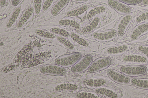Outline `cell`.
<instances>
[{"mask_svg": "<svg viewBox=\"0 0 148 98\" xmlns=\"http://www.w3.org/2000/svg\"><path fill=\"white\" fill-rule=\"evenodd\" d=\"M93 58L90 54H87L81 58L71 68V71L79 73L83 72L88 69L92 62Z\"/></svg>", "mask_w": 148, "mask_h": 98, "instance_id": "1", "label": "cell"}, {"mask_svg": "<svg viewBox=\"0 0 148 98\" xmlns=\"http://www.w3.org/2000/svg\"><path fill=\"white\" fill-rule=\"evenodd\" d=\"M111 59L108 57H102L96 59L92 62L88 68L89 72L95 73L108 68L111 64Z\"/></svg>", "mask_w": 148, "mask_h": 98, "instance_id": "2", "label": "cell"}, {"mask_svg": "<svg viewBox=\"0 0 148 98\" xmlns=\"http://www.w3.org/2000/svg\"><path fill=\"white\" fill-rule=\"evenodd\" d=\"M147 70L145 66L138 65H126L122 66L121 68L122 73L127 76H131L143 75L146 73Z\"/></svg>", "mask_w": 148, "mask_h": 98, "instance_id": "3", "label": "cell"}, {"mask_svg": "<svg viewBox=\"0 0 148 98\" xmlns=\"http://www.w3.org/2000/svg\"><path fill=\"white\" fill-rule=\"evenodd\" d=\"M117 34L116 30L108 29L104 31H98L93 34V36L97 41L104 42L113 39Z\"/></svg>", "mask_w": 148, "mask_h": 98, "instance_id": "4", "label": "cell"}, {"mask_svg": "<svg viewBox=\"0 0 148 98\" xmlns=\"http://www.w3.org/2000/svg\"><path fill=\"white\" fill-rule=\"evenodd\" d=\"M109 5L117 13L121 15H127L130 13L131 9L127 4L117 0H108Z\"/></svg>", "mask_w": 148, "mask_h": 98, "instance_id": "5", "label": "cell"}, {"mask_svg": "<svg viewBox=\"0 0 148 98\" xmlns=\"http://www.w3.org/2000/svg\"><path fill=\"white\" fill-rule=\"evenodd\" d=\"M132 20V17L129 14L125 15L121 17L116 27V31L119 36H121L124 34Z\"/></svg>", "mask_w": 148, "mask_h": 98, "instance_id": "6", "label": "cell"}, {"mask_svg": "<svg viewBox=\"0 0 148 98\" xmlns=\"http://www.w3.org/2000/svg\"><path fill=\"white\" fill-rule=\"evenodd\" d=\"M107 74L112 81L119 84H126L130 82V79L127 76L114 69L108 70Z\"/></svg>", "mask_w": 148, "mask_h": 98, "instance_id": "7", "label": "cell"}, {"mask_svg": "<svg viewBox=\"0 0 148 98\" xmlns=\"http://www.w3.org/2000/svg\"><path fill=\"white\" fill-rule=\"evenodd\" d=\"M81 54L78 52L72 53L64 56L61 58L60 65L66 67L75 64L82 57Z\"/></svg>", "mask_w": 148, "mask_h": 98, "instance_id": "8", "label": "cell"}, {"mask_svg": "<svg viewBox=\"0 0 148 98\" xmlns=\"http://www.w3.org/2000/svg\"><path fill=\"white\" fill-rule=\"evenodd\" d=\"M148 33V22H141L133 29L131 34V38L135 40Z\"/></svg>", "mask_w": 148, "mask_h": 98, "instance_id": "9", "label": "cell"}, {"mask_svg": "<svg viewBox=\"0 0 148 98\" xmlns=\"http://www.w3.org/2000/svg\"><path fill=\"white\" fill-rule=\"evenodd\" d=\"M84 84L89 89L100 88L106 83L104 79L101 78L85 79L83 80Z\"/></svg>", "mask_w": 148, "mask_h": 98, "instance_id": "10", "label": "cell"}, {"mask_svg": "<svg viewBox=\"0 0 148 98\" xmlns=\"http://www.w3.org/2000/svg\"><path fill=\"white\" fill-rule=\"evenodd\" d=\"M123 60L126 62L145 63L147 61L146 58L143 56L138 54H130L124 56Z\"/></svg>", "mask_w": 148, "mask_h": 98, "instance_id": "11", "label": "cell"}, {"mask_svg": "<svg viewBox=\"0 0 148 98\" xmlns=\"http://www.w3.org/2000/svg\"><path fill=\"white\" fill-rule=\"evenodd\" d=\"M88 8V7L87 5H82L68 11L66 14L68 16L72 17L77 16L84 13Z\"/></svg>", "mask_w": 148, "mask_h": 98, "instance_id": "12", "label": "cell"}, {"mask_svg": "<svg viewBox=\"0 0 148 98\" xmlns=\"http://www.w3.org/2000/svg\"><path fill=\"white\" fill-rule=\"evenodd\" d=\"M131 82L138 88L148 90V78H134L132 80Z\"/></svg>", "mask_w": 148, "mask_h": 98, "instance_id": "13", "label": "cell"}, {"mask_svg": "<svg viewBox=\"0 0 148 98\" xmlns=\"http://www.w3.org/2000/svg\"><path fill=\"white\" fill-rule=\"evenodd\" d=\"M106 10V7L103 5H99L93 7L88 11L86 18L88 19L92 18L96 15L104 12Z\"/></svg>", "mask_w": 148, "mask_h": 98, "instance_id": "14", "label": "cell"}, {"mask_svg": "<svg viewBox=\"0 0 148 98\" xmlns=\"http://www.w3.org/2000/svg\"><path fill=\"white\" fill-rule=\"evenodd\" d=\"M100 22V19L98 17L95 18L91 22L82 29L84 33H89L92 32L98 26Z\"/></svg>", "mask_w": 148, "mask_h": 98, "instance_id": "15", "label": "cell"}, {"mask_svg": "<svg viewBox=\"0 0 148 98\" xmlns=\"http://www.w3.org/2000/svg\"><path fill=\"white\" fill-rule=\"evenodd\" d=\"M95 92L100 95H104L107 97L111 98H116L118 97L116 93L112 90L105 88H99L95 90Z\"/></svg>", "mask_w": 148, "mask_h": 98, "instance_id": "16", "label": "cell"}, {"mask_svg": "<svg viewBox=\"0 0 148 98\" xmlns=\"http://www.w3.org/2000/svg\"><path fill=\"white\" fill-rule=\"evenodd\" d=\"M59 23L61 25L69 26L75 29H79L80 28L79 23L73 19L62 20L59 21Z\"/></svg>", "mask_w": 148, "mask_h": 98, "instance_id": "17", "label": "cell"}, {"mask_svg": "<svg viewBox=\"0 0 148 98\" xmlns=\"http://www.w3.org/2000/svg\"><path fill=\"white\" fill-rule=\"evenodd\" d=\"M70 36L74 41L82 46L87 47L89 45V43L86 40L75 32H71Z\"/></svg>", "mask_w": 148, "mask_h": 98, "instance_id": "18", "label": "cell"}, {"mask_svg": "<svg viewBox=\"0 0 148 98\" xmlns=\"http://www.w3.org/2000/svg\"><path fill=\"white\" fill-rule=\"evenodd\" d=\"M127 48V47L126 45H118L109 48L107 51L110 54H117L123 52Z\"/></svg>", "mask_w": 148, "mask_h": 98, "instance_id": "19", "label": "cell"}, {"mask_svg": "<svg viewBox=\"0 0 148 98\" xmlns=\"http://www.w3.org/2000/svg\"><path fill=\"white\" fill-rule=\"evenodd\" d=\"M137 22H142L148 21V10L140 13L137 16L136 18Z\"/></svg>", "mask_w": 148, "mask_h": 98, "instance_id": "20", "label": "cell"}, {"mask_svg": "<svg viewBox=\"0 0 148 98\" xmlns=\"http://www.w3.org/2000/svg\"><path fill=\"white\" fill-rule=\"evenodd\" d=\"M59 85L60 90H67L75 91L77 88V86L76 84L72 83H64Z\"/></svg>", "mask_w": 148, "mask_h": 98, "instance_id": "21", "label": "cell"}, {"mask_svg": "<svg viewBox=\"0 0 148 98\" xmlns=\"http://www.w3.org/2000/svg\"><path fill=\"white\" fill-rule=\"evenodd\" d=\"M76 97H77L81 98H98L99 97L94 94L86 92L78 93L77 94Z\"/></svg>", "mask_w": 148, "mask_h": 98, "instance_id": "22", "label": "cell"}, {"mask_svg": "<svg viewBox=\"0 0 148 98\" xmlns=\"http://www.w3.org/2000/svg\"><path fill=\"white\" fill-rule=\"evenodd\" d=\"M59 41L69 49L73 50L74 48L73 45L71 42L63 37L62 36L60 40Z\"/></svg>", "mask_w": 148, "mask_h": 98, "instance_id": "23", "label": "cell"}, {"mask_svg": "<svg viewBox=\"0 0 148 98\" xmlns=\"http://www.w3.org/2000/svg\"><path fill=\"white\" fill-rule=\"evenodd\" d=\"M120 1L127 5H135L142 2V0H119Z\"/></svg>", "mask_w": 148, "mask_h": 98, "instance_id": "24", "label": "cell"}, {"mask_svg": "<svg viewBox=\"0 0 148 98\" xmlns=\"http://www.w3.org/2000/svg\"><path fill=\"white\" fill-rule=\"evenodd\" d=\"M43 0H33L34 9H41Z\"/></svg>", "mask_w": 148, "mask_h": 98, "instance_id": "25", "label": "cell"}, {"mask_svg": "<svg viewBox=\"0 0 148 98\" xmlns=\"http://www.w3.org/2000/svg\"><path fill=\"white\" fill-rule=\"evenodd\" d=\"M139 50L148 57V46H140L138 47Z\"/></svg>", "mask_w": 148, "mask_h": 98, "instance_id": "26", "label": "cell"}, {"mask_svg": "<svg viewBox=\"0 0 148 98\" xmlns=\"http://www.w3.org/2000/svg\"><path fill=\"white\" fill-rule=\"evenodd\" d=\"M59 34L65 37H68L70 36V33L67 31L63 29H60Z\"/></svg>", "mask_w": 148, "mask_h": 98, "instance_id": "27", "label": "cell"}, {"mask_svg": "<svg viewBox=\"0 0 148 98\" xmlns=\"http://www.w3.org/2000/svg\"><path fill=\"white\" fill-rule=\"evenodd\" d=\"M53 1V0H45L43 5L46 6L49 8L51 7Z\"/></svg>", "mask_w": 148, "mask_h": 98, "instance_id": "28", "label": "cell"}, {"mask_svg": "<svg viewBox=\"0 0 148 98\" xmlns=\"http://www.w3.org/2000/svg\"><path fill=\"white\" fill-rule=\"evenodd\" d=\"M56 35L53 34L48 32H45L44 37L47 38H53L55 37Z\"/></svg>", "mask_w": 148, "mask_h": 98, "instance_id": "29", "label": "cell"}, {"mask_svg": "<svg viewBox=\"0 0 148 98\" xmlns=\"http://www.w3.org/2000/svg\"><path fill=\"white\" fill-rule=\"evenodd\" d=\"M36 33L39 36L43 37L44 36L45 32L42 30H37L36 31Z\"/></svg>", "mask_w": 148, "mask_h": 98, "instance_id": "30", "label": "cell"}, {"mask_svg": "<svg viewBox=\"0 0 148 98\" xmlns=\"http://www.w3.org/2000/svg\"><path fill=\"white\" fill-rule=\"evenodd\" d=\"M60 28H52L51 29V31L57 34H59Z\"/></svg>", "mask_w": 148, "mask_h": 98, "instance_id": "31", "label": "cell"}, {"mask_svg": "<svg viewBox=\"0 0 148 98\" xmlns=\"http://www.w3.org/2000/svg\"><path fill=\"white\" fill-rule=\"evenodd\" d=\"M21 0H12V4L15 6L17 5Z\"/></svg>", "mask_w": 148, "mask_h": 98, "instance_id": "32", "label": "cell"}, {"mask_svg": "<svg viewBox=\"0 0 148 98\" xmlns=\"http://www.w3.org/2000/svg\"><path fill=\"white\" fill-rule=\"evenodd\" d=\"M7 0H0V6L2 7L5 6L7 2Z\"/></svg>", "mask_w": 148, "mask_h": 98, "instance_id": "33", "label": "cell"}, {"mask_svg": "<svg viewBox=\"0 0 148 98\" xmlns=\"http://www.w3.org/2000/svg\"><path fill=\"white\" fill-rule=\"evenodd\" d=\"M142 2L144 5L148 6V0H142Z\"/></svg>", "mask_w": 148, "mask_h": 98, "instance_id": "34", "label": "cell"}, {"mask_svg": "<svg viewBox=\"0 0 148 98\" xmlns=\"http://www.w3.org/2000/svg\"><path fill=\"white\" fill-rule=\"evenodd\" d=\"M72 1L79 3H83L87 1L88 0H71Z\"/></svg>", "mask_w": 148, "mask_h": 98, "instance_id": "35", "label": "cell"}, {"mask_svg": "<svg viewBox=\"0 0 148 98\" xmlns=\"http://www.w3.org/2000/svg\"><path fill=\"white\" fill-rule=\"evenodd\" d=\"M24 13L27 15L29 17H31L32 14L30 13L27 9L25 11Z\"/></svg>", "mask_w": 148, "mask_h": 98, "instance_id": "36", "label": "cell"}, {"mask_svg": "<svg viewBox=\"0 0 148 98\" xmlns=\"http://www.w3.org/2000/svg\"><path fill=\"white\" fill-rule=\"evenodd\" d=\"M58 67L56 66H54L53 68V73L54 74L56 73Z\"/></svg>", "mask_w": 148, "mask_h": 98, "instance_id": "37", "label": "cell"}, {"mask_svg": "<svg viewBox=\"0 0 148 98\" xmlns=\"http://www.w3.org/2000/svg\"><path fill=\"white\" fill-rule=\"evenodd\" d=\"M27 9L32 14L34 11V9L32 7H29Z\"/></svg>", "mask_w": 148, "mask_h": 98, "instance_id": "38", "label": "cell"}, {"mask_svg": "<svg viewBox=\"0 0 148 98\" xmlns=\"http://www.w3.org/2000/svg\"><path fill=\"white\" fill-rule=\"evenodd\" d=\"M49 73H51L53 72V67L51 66H50L49 67Z\"/></svg>", "mask_w": 148, "mask_h": 98, "instance_id": "39", "label": "cell"}, {"mask_svg": "<svg viewBox=\"0 0 148 98\" xmlns=\"http://www.w3.org/2000/svg\"><path fill=\"white\" fill-rule=\"evenodd\" d=\"M21 11V9L19 7H17L14 10V11H15V12H16L18 13H20Z\"/></svg>", "mask_w": 148, "mask_h": 98, "instance_id": "40", "label": "cell"}, {"mask_svg": "<svg viewBox=\"0 0 148 98\" xmlns=\"http://www.w3.org/2000/svg\"><path fill=\"white\" fill-rule=\"evenodd\" d=\"M61 68L58 67L56 74L57 75H60V72Z\"/></svg>", "mask_w": 148, "mask_h": 98, "instance_id": "41", "label": "cell"}, {"mask_svg": "<svg viewBox=\"0 0 148 98\" xmlns=\"http://www.w3.org/2000/svg\"><path fill=\"white\" fill-rule=\"evenodd\" d=\"M60 58H58L57 59L56 61V64L60 65Z\"/></svg>", "mask_w": 148, "mask_h": 98, "instance_id": "42", "label": "cell"}, {"mask_svg": "<svg viewBox=\"0 0 148 98\" xmlns=\"http://www.w3.org/2000/svg\"><path fill=\"white\" fill-rule=\"evenodd\" d=\"M23 16L27 20L29 19L30 18V17L29 16H28L25 13H24L23 14Z\"/></svg>", "mask_w": 148, "mask_h": 98, "instance_id": "43", "label": "cell"}, {"mask_svg": "<svg viewBox=\"0 0 148 98\" xmlns=\"http://www.w3.org/2000/svg\"><path fill=\"white\" fill-rule=\"evenodd\" d=\"M23 24H21V22H19L17 24V26L18 28H20L23 26Z\"/></svg>", "mask_w": 148, "mask_h": 98, "instance_id": "44", "label": "cell"}, {"mask_svg": "<svg viewBox=\"0 0 148 98\" xmlns=\"http://www.w3.org/2000/svg\"><path fill=\"white\" fill-rule=\"evenodd\" d=\"M42 72L43 73L46 72V67H43L41 69Z\"/></svg>", "mask_w": 148, "mask_h": 98, "instance_id": "45", "label": "cell"}, {"mask_svg": "<svg viewBox=\"0 0 148 98\" xmlns=\"http://www.w3.org/2000/svg\"><path fill=\"white\" fill-rule=\"evenodd\" d=\"M41 9H36L34 10L36 14H38L40 12Z\"/></svg>", "mask_w": 148, "mask_h": 98, "instance_id": "46", "label": "cell"}, {"mask_svg": "<svg viewBox=\"0 0 148 98\" xmlns=\"http://www.w3.org/2000/svg\"><path fill=\"white\" fill-rule=\"evenodd\" d=\"M58 13L56 11L53 10L52 11V14L54 16L58 14Z\"/></svg>", "mask_w": 148, "mask_h": 98, "instance_id": "47", "label": "cell"}, {"mask_svg": "<svg viewBox=\"0 0 148 98\" xmlns=\"http://www.w3.org/2000/svg\"><path fill=\"white\" fill-rule=\"evenodd\" d=\"M21 19L23 21L25 22H26L27 20V19L23 16L21 17Z\"/></svg>", "mask_w": 148, "mask_h": 98, "instance_id": "48", "label": "cell"}, {"mask_svg": "<svg viewBox=\"0 0 148 98\" xmlns=\"http://www.w3.org/2000/svg\"><path fill=\"white\" fill-rule=\"evenodd\" d=\"M12 24L8 22L7 24V27L8 28H9L12 26Z\"/></svg>", "mask_w": 148, "mask_h": 98, "instance_id": "49", "label": "cell"}, {"mask_svg": "<svg viewBox=\"0 0 148 98\" xmlns=\"http://www.w3.org/2000/svg\"><path fill=\"white\" fill-rule=\"evenodd\" d=\"M19 13H18L15 11L13 13V15L18 17L19 15Z\"/></svg>", "mask_w": 148, "mask_h": 98, "instance_id": "50", "label": "cell"}, {"mask_svg": "<svg viewBox=\"0 0 148 98\" xmlns=\"http://www.w3.org/2000/svg\"><path fill=\"white\" fill-rule=\"evenodd\" d=\"M56 90L57 91H60V85H58L57 86L56 88Z\"/></svg>", "mask_w": 148, "mask_h": 98, "instance_id": "51", "label": "cell"}, {"mask_svg": "<svg viewBox=\"0 0 148 98\" xmlns=\"http://www.w3.org/2000/svg\"><path fill=\"white\" fill-rule=\"evenodd\" d=\"M46 72L48 73L49 72V67L47 66L46 67Z\"/></svg>", "mask_w": 148, "mask_h": 98, "instance_id": "52", "label": "cell"}, {"mask_svg": "<svg viewBox=\"0 0 148 98\" xmlns=\"http://www.w3.org/2000/svg\"><path fill=\"white\" fill-rule=\"evenodd\" d=\"M11 18L14 19L15 20H16L17 19V17L16 16L13 15H12Z\"/></svg>", "mask_w": 148, "mask_h": 98, "instance_id": "53", "label": "cell"}, {"mask_svg": "<svg viewBox=\"0 0 148 98\" xmlns=\"http://www.w3.org/2000/svg\"><path fill=\"white\" fill-rule=\"evenodd\" d=\"M10 20H11L14 23L15 22V20H16L15 19H14L13 18H10Z\"/></svg>", "mask_w": 148, "mask_h": 98, "instance_id": "54", "label": "cell"}, {"mask_svg": "<svg viewBox=\"0 0 148 98\" xmlns=\"http://www.w3.org/2000/svg\"><path fill=\"white\" fill-rule=\"evenodd\" d=\"M19 22H21V24H24L25 23V22H24L21 19L20 20Z\"/></svg>", "mask_w": 148, "mask_h": 98, "instance_id": "55", "label": "cell"}, {"mask_svg": "<svg viewBox=\"0 0 148 98\" xmlns=\"http://www.w3.org/2000/svg\"><path fill=\"white\" fill-rule=\"evenodd\" d=\"M9 22L11 24H13L14 23V22L12 21L11 20H10L9 21Z\"/></svg>", "mask_w": 148, "mask_h": 98, "instance_id": "56", "label": "cell"}, {"mask_svg": "<svg viewBox=\"0 0 148 98\" xmlns=\"http://www.w3.org/2000/svg\"></svg>", "mask_w": 148, "mask_h": 98, "instance_id": "57", "label": "cell"}]
</instances>
